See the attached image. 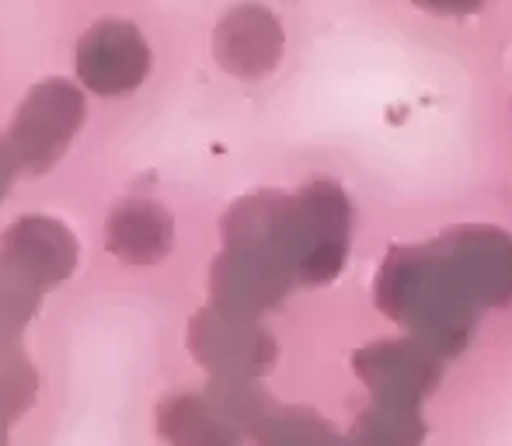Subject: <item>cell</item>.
<instances>
[{"label": "cell", "instance_id": "6da1fadb", "mask_svg": "<svg viewBox=\"0 0 512 446\" xmlns=\"http://www.w3.org/2000/svg\"><path fill=\"white\" fill-rule=\"evenodd\" d=\"M88 115V102L77 84L63 81V77H49L39 81L18 105L7 129V147H11L18 171L25 175H46L56 168L70 143L77 140Z\"/></svg>", "mask_w": 512, "mask_h": 446}, {"label": "cell", "instance_id": "7a4b0ae2", "mask_svg": "<svg viewBox=\"0 0 512 446\" xmlns=\"http://www.w3.org/2000/svg\"><path fill=\"white\" fill-rule=\"evenodd\" d=\"M74 67L81 84L95 95H129L150 74V46L133 21L105 18L77 42Z\"/></svg>", "mask_w": 512, "mask_h": 446}, {"label": "cell", "instance_id": "3957f363", "mask_svg": "<svg viewBox=\"0 0 512 446\" xmlns=\"http://www.w3.org/2000/svg\"><path fill=\"white\" fill-rule=\"evenodd\" d=\"M0 258L46 293L74 276L81 244L60 220L21 217L0 234Z\"/></svg>", "mask_w": 512, "mask_h": 446}, {"label": "cell", "instance_id": "277c9868", "mask_svg": "<svg viewBox=\"0 0 512 446\" xmlns=\"http://www.w3.org/2000/svg\"><path fill=\"white\" fill-rule=\"evenodd\" d=\"M175 227L161 203L154 199H122L108 217V248L126 265H154L171 251Z\"/></svg>", "mask_w": 512, "mask_h": 446}, {"label": "cell", "instance_id": "5b68a950", "mask_svg": "<svg viewBox=\"0 0 512 446\" xmlns=\"http://www.w3.org/2000/svg\"><path fill=\"white\" fill-rule=\"evenodd\" d=\"M35 391L39 373L21 349V338L0 335V422L11 426L14 419H21L35 405Z\"/></svg>", "mask_w": 512, "mask_h": 446}, {"label": "cell", "instance_id": "8992f818", "mask_svg": "<svg viewBox=\"0 0 512 446\" xmlns=\"http://www.w3.org/2000/svg\"><path fill=\"white\" fill-rule=\"evenodd\" d=\"M42 304V290L32 286L18 269L0 258V335L21 338L25 325L35 318Z\"/></svg>", "mask_w": 512, "mask_h": 446}, {"label": "cell", "instance_id": "52a82bcc", "mask_svg": "<svg viewBox=\"0 0 512 446\" xmlns=\"http://www.w3.org/2000/svg\"><path fill=\"white\" fill-rule=\"evenodd\" d=\"M14 175H18V161H14L11 147H7V140H0V203H4L7 192H11Z\"/></svg>", "mask_w": 512, "mask_h": 446}, {"label": "cell", "instance_id": "ba28073f", "mask_svg": "<svg viewBox=\"0 0 512 446\" xmlns=\"http://www.w3.org/2000/svg\"><path fill=\"white\" fill-rule=\"evenodd\" d=\"M7 429H11V426H7V422H0V446H7Z\"/></svg>", "mask_w": 512, "mask_h": 446}]
</instances>
